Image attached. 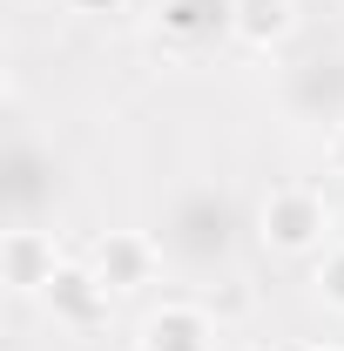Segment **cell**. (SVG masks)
<instances>
[{"label":"cell","mask_w":344,"mask_h":351,"mask_svg":"<svg viewBox=\"0 0 344 351\" xmlns=\"http://www.w3.org/2000/svg\"><path fill=\"white\" fill-rule=\"evenodd\" d=\"M324 230H331V210H324L317 189H304V182L270 189V203H263V243H277V250H310V243H324Z\"/></svg>","instance_id":"6da1fadb"},{"label":"cell","mask_w":344,"mask_h":351,"mask_svg":"<svg viewBox=\"0 0 344 351\" xmlns=\"http://www.w3.org/2000/svg\"><path fill=\"white\" fill-rule=\"evenodd\" d=\"M0 270H7L14 291H47L54 270H61L54 237H47V230H7V237H0Z\"/></svg>","instance_id":"7a4b0ae2"},{"label":"cell","mask_w":344,"mask_h":351,"mask_svg":"<svg viewBox=\"0 0 344 351\" xmlns=\"http://www.w3.org/2000/svg\"><path fill=\"white\" fill-rule=\"evenodd\" d=\"M149 270H156V243H149L142 230H108V237L95 243V277H101L108 291L149 284Z\"/></svg>","instance_id":"3957f363"},{"label":"cell","mask_w":344,"mask_h":351,"mask_svg":"<svg viewBox=\"0 0 344 351\" xmlns=\"http://www.w3.org/2000/svg\"><path fill=\"white\" fill-rule=\"evenodd\" d=\"M41 298L54 304L61 324H101V311H108V284L95 277V263H88V270H82V263H61Z\"/></svg>","instance_id":"277c9868"},{"label":"cell","mask_w":344,"mask_h":351,"mask_svg":"<svg viewBox=\"0 0 344 351\" xmlns=\"http://www.w3.org/2000/svg\"><path fill=\"white\" fill-rule=\"evenodd\" d=\"M210 317L196 304H162L149 324H142V351H210Z\"/></svg>","instance_id":"5b68a950"},{"label":"cell","mask_w":344,"mask_h":351,"mask_svg":"<svg viewBox=\"0 0 344 351\" xmlns=\"http://www.w3.org/2000/svg\"><path fill=\"white\" fill-rule=\"evenodd\" d=\"M230 27H236V41L270 47L291 34V0H230Z\"/></svg>","instance_id":"8992f818"},{"label":"cell","mask_w":344,"mask_h":351,"mask_svg":"<svg viewBox=\"0 0 344 351\" xmlns=\"http://www.w3.org/2000/svg\"><path fill=\"white\" fill-rule=\"evenodd\" d=\"M210 21H230L216 0H162V27L169 34H203Z\"/></svg>","instance_id":"52a82bcc"},{"label":"cell","mask_w":344,"mask_h":351,"mask_svg":"<svg viewBox=\"0 0 344 351\" xmlns=\"http://www.w3.org/2000/svg\"><path fill=\"white\" fill-rule=\"evenodd\" d=\"M317 298H324L331 311H344V243L324 250V263H317Z\"/></svg>","instance_id":"ba28073f"},{"label":"cell","mask_w":344,"mask_h":351,"mask_svg":"<svg viewBox=\"0 0 344 351\" xmlns=\"http://www.w3.org/2000/svg\"><path fill=\"white\" fill-rule=\"evenodd\" d=\"M75 14H122V0H68Z\"/></svg>","instance_id":"9c48e42d"},{"label":"cell","mask_w":344,"mask_h":351,"mask_svg":"<svg viewBox=\"0 0 344 351\" xmlns=\"http://www.w3.org/2000/svg\"><path fill=\"white\" fill-rule=\"evenodd\" d=\"M331 162H338V169H344V129L331 135Z\"/></svg>","instance_id":"30bf717a"}]
</instances>
